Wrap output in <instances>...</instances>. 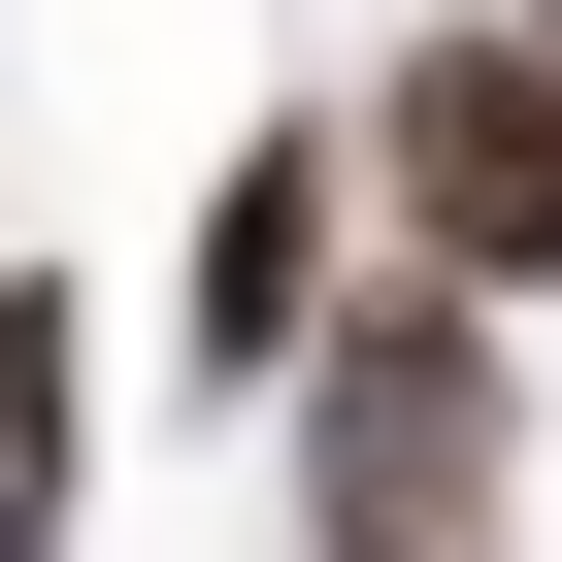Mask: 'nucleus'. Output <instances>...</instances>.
I'll use <instances>...</instances> for the list:
<instances>
[{
  "label": "nucleus",
  "instance_id": "1",
  "mask_svg": "<svg viewBox=\"0 0 562 562\" xmlns=\"http://www.w3.org/2000/svg\"><path fill=\"white\" fill-rule=\"evenodd\" d=\"M265 430H299V562H496L529 529V364L463 299H397V265L331 299V364L265 397Z\"/></svg>",
  "mask_w": 562,
  "mask_h": 562
},
{
  "label": "nucleus",
  "instance_id": "2",
  "mask_svg": "<svg viewBox=\"0 0 562 562\" xmlns=\"http://www.w3.org/2000/svg\"><path fill=\"white\" fill-rule=\"evenodd\" d=\"M364 265H397V299H463V331L562 299V67H529V0H463V34L364 67Z\"/></svg>",
  "mask_w": 562,
  "mask_h": 562
},
{
  "label": "nucleus",
  "instance_id": "4",
  "mask_svg": "<svg viewBox=\"0 0 562 562\" xmlns=\"http://www.w3.org/2000/svg\"><path fill=\"white\" fill-rule=\"evenodd\" d=\"M100 496V331H67V265H0V562H67Z\"/></svg>",
  "mask_w": 562,
  "mask_h": 562
},
{
  "label": "nucleus",
  "instance_id": "3",
  "mask_svg": "<svg viewBox=\"0 0 562 562\" xmlns=\"http://www.w3.org/2000/svg\"><path fill=\"white\" fill-rule=\"evenodd\" d=\"M331 265H364V133L265 100V133L199 166V299H166V364H199V397H299V364H331Z\"/></svg>",
  "mask_w": 562,
  "mask_h": 562
},
{
  "label": "nucleus",
  "instance_id": "5",
  "mask_svg": "<svg viewBox=\"0 0 562 562\" xmlns=\"http://www.w3.org/2000/svg\"><path fill=\"white\" fill-rule=\"evenodd\" d=\"M529 67H562V0H529Z\"/></svg>",
  "mask_w": 562,
  "mask_h": 562
}]
</instances>
